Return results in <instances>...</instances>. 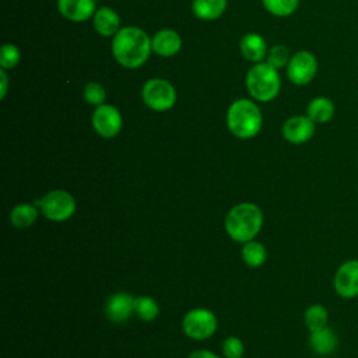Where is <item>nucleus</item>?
I'll list each match as a JSON object with an SVG mask.
<instances>
[{
    "instance_id": "1",
    "label": "nucleus",
    "mask_w": 358,
    "mask_h": 358,
    "mask_svg": "<svg viewBox=\"0 0 358 358\" xmlns=\"http://www.w3.org/2000/svg\"><path fill=\"white\" fill-rule=\"evenodd\" d=\"M151 41L148 35L136 27L119 29L113 36L112 52L115 59L127 69L140 67L150 56Z\"/></svg>"
},
{
    "instance_id": "2",
    "label": "nucleus",
    "mask_w": 358,
    "mask_h": 358,
    "mask_svg": "<svg viewBox=\"0 0 358 358\" xmlns=\"http://www.w3.org/2000/svg\"><path fill=\"white\" fill-rule=\"evenodd\" d=\"M263 211L257 204L243 201L227 213L224 228L231 239L245 243L257 236L263 227Z\"/></svg>"
},
{
    "instance_id": "3",
    "label": "nucleus",
    "mask_w": 358,
    "mask_h": 358,
    "mask_svg": "<svg viewBox=\"0 0 358 358\" xmlns=\"http://www.w3.org/2000/svg\"><path fill=\"white\" fill-rule=\"evenodd\" d=\"M262 113L256 103L248 99L235 101L227 113L229 131L238 138H252L262 127Z\"/></svg>"
},
{
    "instance_id": "4",
    "label": "nucleus",
    "mask_w": 358,
    "mask_h": 358,
    "mask_svg": "<svg viewBox=\"0 0 358 358\" xmlns=\"http://www.w3.org/2000/svg\"><path fill=\"white\" fill-rule=\"evenodd\" d=\"M280 77L277 69L268 63L253 66L246 76V87L250 95L262 102L274 99L280 91Z\"/></svg>"
},
{
    "instance_id": "5",
    "label": "nucleus",
    "mask_w": 358,
    "mask_h": 358,
    "mask_svg": "<svg viewBox=\"0 0 358 358\" xmlns=\"http://www.w3.org/2000/svg\"><path fill=\"white\" fill-rule=\"evenodd\" d=\"M35 204L41 213L53 222H63L71 218L76 213V200L67 190L55 189L48 192L42 199L36 200Z\"/></svg>"
},
{
    "instance_id": "6",
    "label": "nucleus",
    "mask_w": 358,
    "mask_h": 358,
    "mask_svg": "<svg viewBox=\"0 0 358 358\" xmlns=\"http://www.w3.org/2000/svg\"><path fill=\"white\" fill-rule=\"evenodd\" d=\"M217 316L207 308H194L182 319V330L192 340H206L217 330Z\"/></svg>"
},
{
    "instance_id": "7",
    "label": "nucleus",
    "mask_w": 358,
    "mask_h": 358,
    "mask_svg": "<svg viewBox=\"0 0 358 358\" xmlns=\"http://www.w3.org/2000/svg\"><path fill=\"white\" fill-rule=\"evenodd\" d=\"M141 96L150 109L158 112L171 109L176 101L175 88L161 78L148 80L143 87Z\"/></svg>"
},
{
    "instance_id": "8",
    "label": "nucleus",
    "mask_w": 358,
    "mask_h": 358,
    "mask_svg": "<svg viewBox=\"0 0 358 358\" xmlns=\"http://www.w3.org/2000/svg\"><path fill=\"white\" fill-rule=\"evenodd\" d=\"M336 294L343 299H354L358 296V259L343 262L333 277Z\"/></svg>"
},
{
    "instance_id": "9",
    "label": "nucleus",
    "mask_w": 358,
    "mask_h": 358,
    "mask_svg": "<svg viewBox=\"0 0 358 358\" xmlns=\"http://www.w3.org/2000/svg\"><path fill=\"white\" fill-rule=\"evenodd\" d=\"M317 71V62L316 57L308 52L301 50L296 52L287 66L288 78L296 85H305L313 80Z\"/></svg>"
},
{
    "instance_id": "10",
    "label": "nucleus",
    "mask_w": 358,
    "mask_h": 358,
    "mask_svg": "<svg viewBox=\"0 0 358 358\" xmlns=\"http://www.w3.org/2000/svg\"><path fill=\"white\" fill-rule=\"evenodd\" d=\"M122 115L112 105H99L96 106L92 115V126L95 131L103 138H112L117 136L122 130Z\"/></svg>"
},
{
    "instance_id": "11",
    "label": "nucleus",
    "mask_w": 358,
    "mask_h": 358,
    "mask_svg": "<svg viewBox=\"0 0 358 358\" xmlns=\"http://www.w3.org/2000/svg\"><path fill=\"white\" fill-rule=\"evenodd\" d=\"M315 122L306 116H292L282 126V136L288 143L302 144L309 141L315 134Z\"/></svg>"
},
{
    "instance_id": "12",
    "label": "nucleus",
    "mask_w": 358,
    "mask_h": 358,
    "mask_svg": "<svg viewBox=\"0 0 358 358\" xmlns=\"http://www.w3.org/2000/svg\"><path fill=\"white\" fill-rule=\"evenodd\" d=\"M106 317L113 323H123L134 313V298L129 292H115L105 305Z\"/></svg>"
},
{
    "instance_id": "13",
    "label": "nucleus",
    "mask_w": 358,
    "mask_h": 358,
    "mask_svg": "<svg viewBox=\"0 0 358 358\" xmlns=\"http://www.w3.org/2000/svg\"><path fill=\"white\" fill-rule=\"evenodd\" d=\"M308 344L315 354H317L320 357H327L337 350L338 336L336 334V331L331 327L326 326L323 329L309 331Z\"/></svg>"
},
{
    "instance_id": "14",
    "label": "nucleus",
    "mask_w": 358,
    "mask_h": 358,
    "mask_svg": "<svg viewBox=\"0 0 358 358\" xmlns=\"http://www.w3.org/2000/svg\"><path fill=\"white\" fill-rule=\"evenodd\" d=\"M59 11L70 21L81 22L95 13L94 0H57Z\"/></svg>"
},
{
    "instance_id": "15",
    "label": "nucleus",
    "mask_w": 358,
    "mask_h": 358,
    "mask_svg": "<svg viewBox=\"0 0 358 358\" xmlns=\"http://www.w3.org/2000/svg\"><path fill=\"white\" fill-rule=\"evenodd\" d=\"M182 46V39L178 32L172 29H162L154 35L151 39L152 50L164 57L173 56L179 52Z\"/></svg>"
},
{
    "instance_id": "16",
    "label": "nucleus",
    "mask_w": 358,
    "mask_h": 358,
    "mask_svg": "<svg viewBox=\"0 0 358 358\" xmlns=\"http://www.w3.org/2000/svg\"><path fill=\"white\" fill-rule=\"evenodd\" d=\"M119 15L109 7H101L94 14V27L102 36H115L119 32Z\"/></svg>"
},
{
    "instance_id": "17",
    "label": "nucleus",
    "mask_w": 358,
    "mask_h": 358,
    "mask_svg": "<svg viewBox=\"0 0 358 358\" xmlns=\"http://www.w3.org/2000/svg\"><path fill=\"white\" fill-rule=\"evenodd\" d=\"M38 206L34 203H18L10 213V222L18 229L29 228L38 218Z\"/></svg>"
},
{
    "instance_id": "18",
    "label": "nucleus",
    "mask_w": 358,
    "mask_h": 358,
    "mask_svg": "<svg viewBox=\"0 0 358 358\" xmlns=\"http://www.w3.org/2000/svg\"><path fill=\"white\" fill-rule=\"evenodd\" d=\"M306 113L315 123H327L334 116V103L326 96H316L309 102Z\"/></svg>"
},
{
    "instance_id": "19",
    "label": "nucleus",
    "mask_w": 358,
    "mask_h": 358,
    "mask_svg": "<svg viewBox=\"0 0 358 358\" xmlns=\"http://www.w3.org/2000/svg\"><path fill=\"white\" fill-rule=\"evenodd\" d=\"M242 55L250 62H260L267 53V45L264 39L257 34H248L241 42Z\"/></svg>"
},
{
    "instance_id": "20",
    "label": "nucleus",
    "mask_w": 358,
    "mask_h": 358,
    "mask_svg": "<svg viewBox=\"0 0 358 358\" xmlns=\"http://www.w3.org/2000/svg\"><path fill=\"white\" fill-rule=\"evenodd\" d=\"M242 260L249 267H260L267 260V249L263 243L252 239L243 243L241 252Z\"/></svg>"
},
{
    "instance_id": "21",
    "label": "nucleus",
    "mask_w": 358,
    "mask_h": 358,
    "mask_svg": "<svg viewBox=\"0 0 358 358\" xmlns=\"http://www.w3.org/2000/svg\"><path fill=\"white\" fill-rule=\"evenodd\" d=\"M227 7V0H194L193 13L201 20L218 18Z\"/></svg>"
},
{
    "instance_id": "22",
    "label": "nucleus",
    "mask_w": 358,
    "mask_h": 358,
    "mask_svg": "<svg viewBox=\"0 0 358 358\" xmlns=\"http://www.w3.org/2000/svg\"><path fill=\"white\" fill-rule=\"evenodd\" d=\"M303 322L309 331L323 329L329 322V310L322 303H313L305 310Z\"/></svg>"
},
{
    "instance_id": "23",
    "label": "nucleus",
    "mask_w": 358,
    "mask_h": 358,
    "mask_svg": "<svg viewBox=\"0 0 358 358\" xmlns=\"http://www.w3.org/2000/svg\"><path fill=\"white\" fill-rule=\"evenodd\" d=\"M159 313L157 301L148 295H138L134 298V315L144 322H152Z\"/></svg>"
},
{
    "instance_id": "24",
    "label": "nucleus",
    "mask_w": 358,
    "mask_h": 358,
    "mask_svg": "<svg viewBox=\"0 0 358 358\" xmlns=\"http://www.w3.org/2000/svg\"><path fill=\"white\" fill-rule=\"evenodd\" d=\"M298 3L299 0H263L266 10L278 17L292 14L296 10Z\"/></svg>"
},
{
    "instance_id": "25",
    "label": "nucleus",
    "mask_w": 358,
    "mask_h": 358,
    "mask_svg": "<svg viewBox=\"0 0 358 358\" xmlns=\"http://www.w3.org/2000/svg\"><path fill=\"white\" fill-rule=\"evenodd\" d=\"M20 62V50L17 46L11 45V43H6L3 45L1 50H0V64L4 70L7 69H13L17 66V63Z\"/></svg>"
},
{
    "instance_id": "26",
    "label": "nucleus",
    "mask_w": 358,
    "mask_h": 358,
    "mask_svg": "<svg viewBox=\"0 0 358 358\" xmlns=\"http://www.w3.org/2000/svg\"><path fill=\"white\" fill-rule=\"evenodd\" d=\"M267 63L271 64L274 69H281L284 66H288L289 63V53L285 46L282 45H275L270 49L268 52V59Z\"/></svg>"
},
{
    "instance_id": "27",
    "label": "nucleus",
    "mask_w": 358,
    "mask_h": 358,
    "mask_svg": "<svg viewBox=\"0 0 358 358\" xmlns=\"http://www.w3.org/2000/svg\"><path fill=\"white\" fill-rule=\"evenodd\" d=\"M243 351L245 345L242 340L235 336L227 337L222 343V354L225 355V358H242Z\"/></svg>"
},
{
    "instance_id": "28",
    "label": "nucleus",
    "mask_w": 358,
    "mask_h": 358,
    "mask_svg": "<svg viewBox=\"0 0 358 358\" xmlns=\"http://www.w3.org/2000/svg\"><path fill=\"white\" fill-rule=\"evenodd\" d=\"M84 98L88 103L99 106L105 101V90L98 83H90L84 88Z\"/></svg>"
},
{
    "instance_id": "29",
    "label": "nucleus",
    "mask_w": 358,
    "mask_h": 358,
    "mask_svg": "<svg viewBox=\"0 0 358 358\" xmlns=\"http://www.w3.org/2000/svg\"><path fill=\"white\" fill-rule=\"evenodd\" d=\"M187 358H221L208 350H196Z\"/></svg>"
},
{
    "instance_id": "30",
    "label": "nucleus",
    "mask_w": 358,
    "mask_h": 358,
    "mask_svg": "<svg viewBox=\"0 0 358 358\" xmlns=\"http://www.w3.org/2000/svg\"><path fill=\"white\" fill-rule=\"evenodd\" d=\"M0 80H1V98H4V95H6V91H7V76H6V73H4V69H1V71H0Z\"/></svg>"
}]
</instances>
